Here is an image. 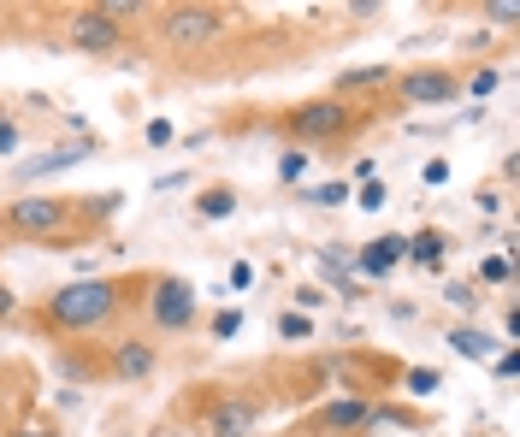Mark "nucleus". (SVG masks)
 <instances>
[{"label":"nucleus","mask_w":520,"mask_h":437,"mask_svg":"<svg viewBox=\"0 0 520 437\" xmlns=\"http://www.w3.org/2000/svg\"><path fill=\"white\" fill-rule=\"evenodd\" d=\"M113 308H119V290L107 278H77V284H65V290L48 296V319L60 331H89V325L113 319Z\"/></svg>","instance_id":"nucleus-1"},{"label":"nucleus","mask_w":520,"mask_h":437,"mask_svg":"<svg viewBox=\"0 0 520 437\" xmlns=\"http://www.w3.org/2000/svg\"><path fill=\"white\" fill-rule=\"evenodd\" d=\"M219 30H225V12L207 6V0H184V6L160 12V36H166V48H178V54L219 42Z\"/></svg>","instance_id":"nucleus-2"},{"label":"nucleus","mask_w":520,"mask_h":437,"mask_svg":"<svg viewBox=\"0 0 520 437\" xmlns=\"http://www.w3.org/2000/svg\"><path fill=\"white\" fill-rule=\"evenodd\" d=\"M71 207L60 195H24V201H6V231L18 237H60Z\"/></svg>","instance_id":"nucleus-3"},{"label":"nucleus","mask_w":520,"mask_h":437,"mask_svg":"<svg viewBox=\"0 0 520 437\" xmlns=\"http://www.w3.org/2000/svg\"><path fill=\"white\" fill-rule=\"evenodd\" d=\"M65 42H71L77 54H113V48L125 42V30H119L113 18H101L95 6H83V12L65 18Z\"/></svg>","instance_id":"nucleus-4"},{"label":"nucleus","mask_w":520,"mask_h":437,"mask_svg":"<svg viewBox=\"0 0 520 437\" xmlns=\"http://www.w3.org/2000/svg\"><path fill=\"white\" fill-rule=\"evenodd\" d=\"M148 313H154V325H160V331H184V325L195 319V290L184 284V278H160V284H154Z\"/></svg>","instance_id":"nucleus-5"},{"label":"nucleus","mask_w":520,"mask_h":437,"mask_svg":"<svg viewBox=\"0 0 520 437\" xmlns=\"http://www.w3.org/2000/svg\"><path fill=\"white\" fill-rule=\"evenodd\" d=\"M455 89H461V83H455L450 71H408V77H402V101H408V107H450Z\"/></svg>","instance_id":"nucleus-6"},{"label":"nucleus","mask_w":520,"mask_h":437,"mask_svg":"<svg viewBox=\"0 0 520 437\" xmlns=\"http://www.w3.org/2000/svg\"><path fill=\"white\" fill-rule=\"evenodd\" d=\"M337 130H343V107L337 101H308V107L290 113V136H302V142H325Z\"/></svg>","instance_id":"nucleus-7"},{"label":"nucleus","mask_w":520,"mask_h":437,"mask_svg":"<svg viewBox=\"0 0 520 437\" xmlns=\"http://www.w3.org/2000/svg\"><path fill=\"white\" fill-rule=\"evenodd\" d=\"M89 154H95V142H71V148H54V154H42V160H18L12 172H18V184H36V178H54L65 166L89 160Z\"/></svg>","instance_id":"nucleus-8"},{"label":"nucleus","mask_w":520,"mask_h":437,"mask_svg":"<svg viewBox=\"0 0 520 437\" xmlns=\"http://www.w3.org/2000/svg\"><path fill=\"white\" fill-rule=\"evenodd\" d=\"M113 373L119 378H148L154 373V343H142V337L113 343Z\"/></svg>","instance_id":"nucleus-9"},{"label":"nucleus","mask_w":520,"mask_h":437,"mask_svg":"<svg viewBox=\"0 0 520 437\" xmlns=\"http://www.w3.org/2000/svg\"><path fill=\"white\" fill-rule=\"evenodd\" d=\"M249 432H255V402L231 396V402L213 408V437H249Z\"/></svg>","instance_id":"nucleus-10"},{"label":"nucleus","mask_w":520,"mask_h":437,"mask_svg":"<svg viewBox=\"0 0 520 437\" xmlns=\"http://www.w3.org/2000/svg\"><path fill=\"white\" fill-rule=\"evenodd\" d=\"M396 260H408V237H379V243H367V254H361V272L367 278H385Z\"/></svg>","instance_id":"nucleus-11"},{"label":"nucleus","mask_w":520,"mask_h":437,"mask_svg":"<svg viewBox=\"0 0 520 437\" xmlns=\"http://www.w3.org/2000/svg\"><path fill=\"white\" fill-rule=\"evenodd\" d=\"M373 420H379V414H373L367 402H331V408L320 414L325 432H361V426H373Z\"/></svg>","instance_id":"nucleus-12"},{"label":"nucleus","mask_w":520,"mask_h":437,"mask_svg":"<svg viewBox=\"0 0 520 437\" xmlns=\"http://www.w3.org/2000/svg\"><path fill=\"white\" fill-rule=\"evenodd\" d=\"M379 83H390V60L355 65V71H337V95H355V89H379Z\"/></svg>","instance_id":"nucleus-13"},{"label":"nucleus","mask_w":520,"mask_h":437,"mask_svg":"<svg viewBox=\"0 0 520 437\" xmlns=\"http://www.w3.org/2000/svg\"><path fill=\"white\" fill-rule=\"evenodd\" d=\"M408 260H414V266H438V260H444V237H438V231H420V237L408 243Z\"/></svg>","instance_id":"nucleus-14"},{"label":"nucleus","mask_w":520,"mask_h":437,"mask_svg":"<svg viewBox=\"0 0 520 437\" xmlns=\"http://www.w3.org/2000/svg\"><path fill=\"white\" fill-rule=\"evenodd\" d=\"M450 343H455V355H467V361H485V355H491V337H485V331H473V325H461Z\"/></svg>","instance_id":"nucleus-15"},{"label":"nucleus","mask_w":520,"mask_h":437,"mask_svg":"<svg viewBox=\"0 0 520 437\" xmlns=\"http://www.w3.org/2000/svg\"><path fill=\"white\" fill-rule=\"evenodd\" d=\"M95 12H101V18H113V24L125 30L130 18H142V12H148V0H95Z\"/></svg>","instance_id":"nucleus-16"},{"label":"nucleus","mask_w":520,"mask_h":437,"mask_svg":"<svg viewBox=\"0 0 520 437\" xmlns=\"http://www.w3.org/2000/svg\"><path fill=\"white\" fill-rule=\"evenodd\" d=\"M479 12H485V18H491L497 30H509V24H515V18H520V0H485Z\"/></svg>","instance_id":"nucleus-17"},{"label":"nucleus","mask_w":520,"mask_h":437,"mask_svg":"<svg viewBox=\"0 0 520 437\" xmlns=\"http://www.w3.org/2000/svg\"><path fill=\"white\" fill-rule=\"evenodd\" d=\"M231 207H237V201H231V189H207V195H201V213H207V219H225Z\"/></svg>","instance_id":"nucleus-18"},{"label":"nucleus","mask_w":520,"mask_h":437,"mask_svg":"<svg viewBox=\"0 0 520 437\" xmlns=\"http://www.w3.org/2000/svg\"><path fill=\"white\" fill-rule=\"evenodd\" d=\"M308 201L314 207H337V201H349V184H320V189H308Z\"/></svg>","instance_id":"nucleus-19"},{"label":"nucleus","mask_w":520,"mask_h":437,"mask_svg":"<svg viewBox=\"0 0 520 437\" xmlns=\"http://www.w3.org/2000/svg\"><path fill=\"white\" fill-rule=\"evenodd\" d=\"M237 331H243V313H237V308L213 313V337H237Z\"/></svg>","instance_id":"nucleus-20"},{"label":"nucleus","mask_w":520,"mask_h":437,"mask_svg":"<svg viewBox=\"0 0 520 437\" xmlns=\"http://www.w3.org/2000/svg\"><path fill=\"white\" fill-rule=\"evenodd\" d=\"M302 172H308V154H284V160H278V178H284V184H296Z\"/></svg>","instance_id":"nucleus-21"},{"label":"nucleus","mask_w":520,"mask_h":437,"mask_svg":"<svg viewBox=\"0 0 520 437\" xmlns=\"http://www.w3.org/2000/svg\"><path fill=\"white\" fill-rule=\"evenodd\" d=\"M509 272H515L509 254H491V260H485V278H491V284H509Z\"/></svg>","instance_id":"nucleus-22"},{"label":"nucleus","mask_w":520,"mask_h":437,"mask_svg":"<svg viewBox=\"0 0 520 437\" xmlns=\"http://www.w3.org/2000/svg\"><path fill=\"white\" fill-rule=\"evenodd\" d=\"M308 331H314V325H308L302 313H284V319H278V337H308Z\"/></svg>","instance_id":"nucleus-23"},{"label":"nucleus","mask_w":520,"mask_h":437,"mask_svg":"<svg viewBox=\"0 0 520 437\" xmlns=\"http://www.w3.org/2000/svg\"><path fill=\"white\" fill-rule=\"evenodd\" d=\"M255 284V266L249 260H231V290H249Z\"/></svg>","instance_id":"nucleus-24"},{"label":"nucleus","mask_w":520,"mask_h":437,"mask_svg":"<svg viewBox=\"0 0 520 437\" xmlns=\"http://www.w3.org/2000/svg\"><path fill=\"white\" fill-rule=\"evenodd\" d=\"M0 154H18V125L12 119H0Z\"/></svg>","instance_id":"nucleus-25"},{"label":"nucleus","mask_w":520,"mask_h":437,"mask_svg":"<svg viewBox=\"0 0 520 437\" xmlns=\"http://www.w3.org/2000/svg\"><path fill=\"white\" fill-rule=\"evenodd\" d=\"M385 201H390L385 184H367V189H361V207H385Z\"/></svg>","instance_id":"nucleus-26"},{"label":"nucleus","mask_w":520,"mask_h":437,"mask_svg":"<svg viewBox=\"0 0 520 437\" xmlns=\"http://www.w3.org/2000/svg\"><path fill=\"white\" fill-rule=\"evenodd\" d=\"M408 384H414L420 396H432V390H438V373H408Z\"/></svg>","instance_id":"nucleus-27"},{"label":"nucleus","mask_w":520,"mask_h":437,"mask_svg":"<svg viewBox=\"0 0 520 437\" xmlns=\"http://www.w3.org/2000/svg\"><path fill=\"white\" fill-rule=\"evenodd\" d=\"M467 89H473V95H491V89H497V71H479V77H473Z\"/></svg>","instance_id":"nucleus-28"},{"label":"nucleus","mask_w":520,"mask_h":437,"mask_svg":"<svg viewBox=\"0 0 520 437\" xmlns=\"http://www.w3.org/2000/svg\"><path fill=\"white\" fill-rule=\"evenodd\" d=\"M148 142H160V148H166V142H172V125H166V119H154V125H148Z\"/></svg>","instance_id":"nucleus-29"},{"label":"nucleus","mask_w":520,"mask_h":437,"mask_svg":"<svg viewBox=\"0 0 520 437\" xmlns=\"http://www.w3.org/2000/svg\"><path fill=\"white\" fill-rule=\"evenodd\" d=\"M12 308H18V302H12V290L0 284V319H12Z\"/></svg>","instance_id":"nucleus-30"},{"label":"nucleus","mask_w":520,"mask_h":437,"mask_svg":"<svg viewBox=\"0 0 520 437\" xmlns=\"http://www.w3.org/2000/svg\"><path fill=\"white\" fill-rule=\"evenodd\" d=\"M12 437H54L48 426H24V432H12Z\"/></svg>","instance_id":"nucleus-31"},{"label":"nucleus","mask_w":520,"mask_h":437,"mask_svg":"<svg viewBox=\"0 0 520 437\" xmlns=\"http://www.w3.org/2000/svg\"><path fill=\"white\" fill-rule=\"evenodd\" d=\"M160 437H178V432H160Z\"/></svg>","instance_id":"nucleus-32"}]
</instances>
